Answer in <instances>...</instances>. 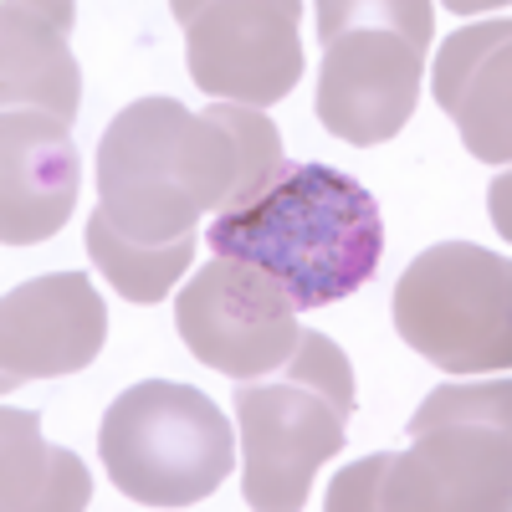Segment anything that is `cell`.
Returning <instances> with one entry per match:
<instances>
[{"instance_id":"cell-1","label":"cell","mask_w":512,"mask_h":512,"mask_svg":"<svg viewBox=\"0 0 512 512\" xmlns=\"http://www.w3.org/2000/svg\"><path fill=\"white\" fill-rule=\"evenodd\" d=\"M210 251L267 272L297 313L354 297L384 256L379 200L333 164H282L267 190L221 210Z\"/></svg>"},{"instance_id":"cell-2","label":"cell","mask_w":512,"mask_h":512,"mask_svg":"<svg viewBox=\"0 0 512 512\" xmlns=\"http://www.w3.org/2000/svg\"><path fill=\"white\" fill-rule=\"evenodd\" d=\"M241 139L226 103L190 113L175 98L128 103L98 144V210L139 246H169L241 190Z\"/></svg>"},{"instance_id":"cell-3","label":"cell","mask_w":512,"mask_h":512,"mask_svg":"<svg viewBox=\"0 0 512 512\" xmlns=\"http://www.w3.org/2000/svg\"><path fill=\"white\" fill-rule=\"evenodd\" d=\"M507 379L446 384L410 415V451H379L338 472L328 487V512L359 507H502L507 482Z\"/></svg>"},{"instance_id":"cell-4","label":"cell","mask_w":512,"mask_h":512,"mask_svg":"<svg viewBox=\"0 0 512 512\" xmlns=\"http://www.w3.org/2000/svg\"><path fill=\"white\" fill-rule=\"evenodd\" d=\"M354 415V364L328 333L303 328V344L272 384H241V461L246 507L292 512L308 502L313 472L344 451V420Z\"/></svg>"},{"instance_id":"cell-5","label":"cell","mask_w":512,"mask_h":512,"mask_svg":"<svg viewBox=\"0 0 512 512\" xmlns=\"http://www.w3.org/2000/svg\"><path fill=\"white\" fill-rule=\"evenodd\" d=\"M98 456L123 497L144 507H195L231 477L236 436L221 405L195 384L139 379L108 405Z\"/></svg>"},{"instance_id":"cell-6","label":"cell","mask_w":512,"mask_h":512,"mask_svg":"<svg viewBox=\"0 0 512 512\" xmlns=\"http://www.w3.org/2000/svg\"><path fill=\"white\" fill-rule=\"evenodd\" d=\"M318 118L333 139L354 149L395 139L420 98V62L431 47V6H318Z\"/></svg>"},{"instance_id":"cell-7","label":"cell","mask_w":512,"mask_h":512,"mask_svg":"<svg viewBox=\"0 0 512 512\" xmlns=\"http://www.w3.org/2000/svg\"><path fill=\"white\" fill-rule=\"evenodd\" d=\"M395 333L441 374H507L512 364V267L507 256L441 241L395 282Z\"/></svg>"},{"instance_id":"cell-8","label":"cell","mask_w":512,"mask_h":512,"mask_svg":"<svg viewBox=\"0 0 512 512\" xmlns=\"http://www.w3.org/2000/svg\"><path fill=\"white\" fill-rule=\"evenodd\" d=\"M169 11L185 26V62L200 93L262 113L297 88L303 41L292 0H175Z\"/></svg>"},{"instance_id":"cell-9","label":"cell","mask_w":512,"mask_h":512,"mask_svg":"<svg viewBox=\"0 0 512 512\" xmlns=\"http://www.w3.org/2000/svg\"><path fill=\"white\" fill-rule=\"evenodd\" d=\"M175 328L185 349L231 379H262L303 344L292 297L236 256L205 262L175 297Z\"/></svg>"},{"instance_id":"cell-10","label":"cell","mask_w":512,"mask_h":512,"mask_svg":"<svg viewBox=\"0 0 512 512\" xmlns=\"http://www.w3.org/2000/svg\"><path fill=\"white\" fill-rule=\"evenodd\" d=\"M108 308L88 272L31 277L0 303V390L31 379H62L103 354Z\"/></svg>"},{"instance_id":"cell-11","label":"cell","mask_w":512,"mask_h":512,"mask_svg":"<svg viewBox=\"0 0 512 512\" xmlns=\"http://www.w3.org/2000/svg\"><path fill=\"white\" fill-rule=\"evenodd\" d=\"M67 128L72 123L36 108L0 118V241L6 246L47 241L67 226L82 185V159Z\"/></svg>"},{"instance_id":"cell-12","label":"cell","mask_w":512,"mask_h":512,"mask_svg":"<svg viewBox=\"0 0 512 512\" xmlns=\"http://www.w3.org/2000/svg\"><path fill=\"white\" fill-rule=\"evenodd\" d=\"M507 47H512L507 16L466 26L436 52V72H431L436 103L456 118L461 144L487 164L512 159V113H507V57L512 52Z\"/></svg>"},{"instance_id":"cell-13","label":"cell","mask_w":512,"mask_h":512,"mask_svg":"<svg viewBox=\"0 0 512 512\" xmlns=\"http://www.w3.org/2000/svg\"><path fill=\"white\" fill-rule=\"evenodd\" d=\"M0 31H6V77H0V93H6V113L16 108H36L52 113L62 123L77 118L82 103V72L67 52V31H72V6H26V0H6L0 6Z\"/></svg>"},{"instance_id":"cell-14","label":"cell","mask_w":512,"mask_h":512,"mask_svg":"<svg viewBox=\"0 0 512 512\" xmlns=\"http://www.w3.org/2000/svg\"><path fill=\"white\" fill-rule=\"evenodd\" d=\"M0 436H6V487H0V507L21 512V507H57V512H77L88 507L93 477L67 446H47L41 425L31 410H11L0 415Z\"/></svg>"},{"instance_id":"cell-15","label":"cell","mask_w":512,"mask_h":512,"mask_svg":"<svg viewBox=\"0 0 512 512\" xmlns=\"http://www.w3.org/2000/svg\"><path fill=\"white\" fill-rule=\"evenodd\" d=\"M88 256H93V267L128 297V303L154 308V303H164V297H169L175 277L190 267L195 231L180 236V241H169V246H139V241H128L103 216V210H93V221H88Z\"/></svg>"}]
</instances>
